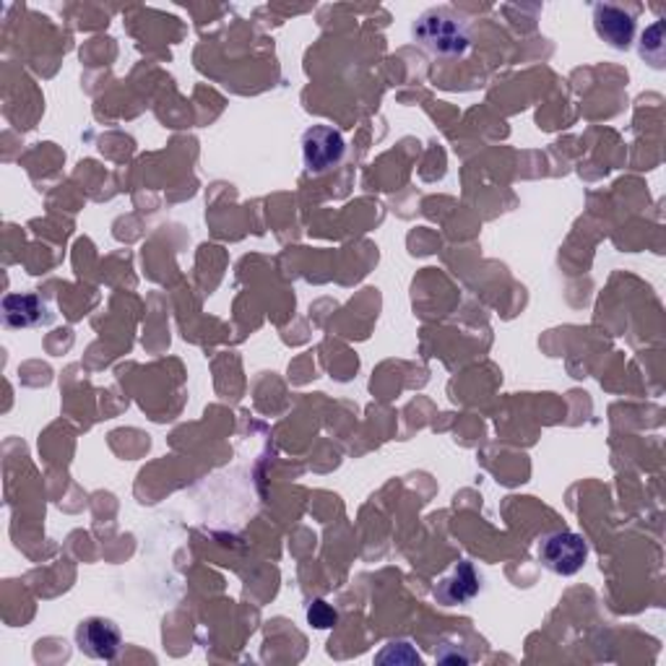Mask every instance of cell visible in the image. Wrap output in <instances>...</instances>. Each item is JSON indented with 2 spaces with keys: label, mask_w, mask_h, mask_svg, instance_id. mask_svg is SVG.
<instances>
[{
  "label": "cell",
  "mask_w": 666,
  "mask_h": 666,
  "mask_svg": "<svg viewBox=\"0 0 666 666\" xmlns=\"http://www.w3.org/2000/svg\"><path fill=\"white\" fill-rule=\"evenodd\" d=\"M308 622L316 630H331L338 622V611L325 599H316L308 607Z\"/></svg>",
  "instance_id": "9"
},
{
  "label": "cell",
  "mask_w": 666,
  "mask_h": 666,
  "mask_svg": "<svg viewBox=\"0 0 666 666\" xmlns=\"http://www.w3.org/2000/svg\"><path fill=\"white\" fill-rule=\"evenodd\" d=\"M380 664L385 662H406V664H419L423 658H419V654H414V651L409 649V643H391L389 649L383 651V654L378 656Z\"/></svg>",
  "instance_id": "10"
},
{
  "label": "cell",
  "mask_w": 666,
  "mask_h": 666,
  "mask_svg": "<svg viewBox=\"0 0 666 666\" xmlns=\"http://www.w3.org/2000/svg\"><path fill=\"white\" fill-rule=\"evenodd\" d=\"M479 591H481V578L477 573V568H474L472 562H459V566L438 583L435 596H438V602H443L445 607H453V604L472 602Z\"/></svg>",
  "instance_id": "6"
},
{
  "label": "cell",
  "mask_w": 666,
  "mask_h": 666,
  "mask_svg": "<svg viewBox=\"0 0 666 666\" xmlns=\"http://www.w3.org/2000/svg\"><path fill=\"white\" fill-rule=\"evenodd\" d=\"M588 560V545L575 532H555L539 542V562L555 575L581 573Z\"/></svg>",
  "instance_id": "2"
},
{
  "label": "cell",
  "mask_w": 666,
  "mask_h": 666,
  "mask_svg": "<svg viewBox=\"0 0 666 666\" xmlns=\"http://www.w3.org/2000/svg\"><path fill=\"white\" fill-rule=\"evenodd\" d=\"M346 156L344 135L331 126H312L302 133V162L310 175H325Z\"/></svg>",
  "instance_id": "3"
},
{
  "label": "cell",
  "mask_w": 666,
  "mask_h": 666,
  "mask_svg": "<svg viewBox=\"0 0 666 666\" xmlns=\"http://www.w3.org/2000/svg\"><path fill=\"white\" fill-rule=\"evenodd\" d=\"M76 645L81 654L99 662H112L122 649V633L112 620L105 617H90L76 628Z\"/></svg>",
  "instance_id": "4"
},
{
  "label": "cell",
  "mask_w": 666,
  "mask_h": 666,
  "mask_svg": "<svg viewBox=\"0 0 666 666\" xmlns=\"http://www.w3.org/2000/svg\"><path fill=\"white\" fill-rule=\"evenodd\" d=\"M414 43H419L427 52L440 58L466 56L472 37L468 26L459 13L451 9H430L417 19L412 26Z\"/></svg>",
  "instance_id": "1"
},
{
  "label": "cell",
  "mask_w": 666,
  "mask_h": 666,
  "mask_svg": "<svg viewBox=\"0 0 666 666\" xmlns=\"http://www.w3.org/2000/svg\"><path fill=\"white\" fill-rule=\"evenodd\" d=\"M641 58L654 68H664V22L649 26L641 43Z\"/></svg>",
  "instance_id": "8"
},
{
  "label": "cell",
  "mask_w": 666,
  "mask_h": 666,
  "mask_svg": "<svg viewBox=\"0 0 666 666\" xmlns=\"http://www.w3.org/2000/svg\"><path fill=\"white\" fill-rule=\"evenodd\" d=\"M3 321L11 329H29L47 321V305L37 295H5Z\"/></svg>",
  "instance_id": "7"
},
{
  "label": "cell",
  "mask_w": 666,
  "mask_h": 666,
  "mask_svg": "<svg viewBox=\"0 0 666 666\" xmlns=\"http://www.w3.org/2000/svg\"><path fill=\"white\" fill-rule=\"evenodd\" d=\"M594 29L615 50H630L635 39V16L615 3L594 5Z\"/></svg>",
  "instance_id": "5"
}]
</instances>
